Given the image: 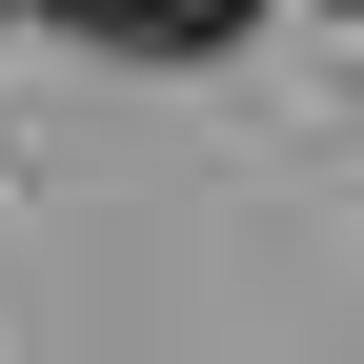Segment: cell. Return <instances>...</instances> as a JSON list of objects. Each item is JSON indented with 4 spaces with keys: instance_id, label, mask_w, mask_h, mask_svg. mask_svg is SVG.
<instances>
[{
    "instance_id": "cell-1",
    "label": "cell",
    "mask_w": 364,
    "mask_h": 364,
    "mask_svg": "<svg viewBox=\"0 0 364 364\" xmlns=\"http://www.w3.org/2000/svg\"><path fill=\"white\" fill-rule=\"evenodd\" d=\"M243 21H263V0H102V41H122V61H223Z\"/></svg>"
}]
</instances>
